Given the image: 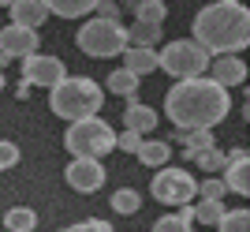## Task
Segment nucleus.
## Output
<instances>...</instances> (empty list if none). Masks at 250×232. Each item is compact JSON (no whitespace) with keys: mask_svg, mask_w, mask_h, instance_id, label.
<instances>
[{"mask_svg":"<svg viewBox=\"0 0 250 232\" xmlns=\"http://www.w3.org/2000/svg\"><path fill=\"white\" fill-rule=\"evenodd\" d=\"M165 113L179 131H213L231 113V97L228 90H220L217 83H209L202 75V79H187L168 90Z\"/></svg>","mask_w":250,"mask_h":232,"instance_id":"obj_1","label":"nucleus"},{"mask_svg":"<svg viewBox=\"0 0 250 232\" xmlns=\"http://www.w3.org/2000/svg\"><path fill=\"white\" fill-rule=\"evenodd\" d=\"M190 42L209 56H239L250 45V11L239 0H217L194 15Z\"/></svg>","mask_w":250,"mask_h":232,"instance_id":"obj_2","label":"nucleus"},{"mask_svg":"<svg viewBox=\"0 0 250 232\" xmlns=\"http://www.w3.org/2000/svg\"><path fill=\"white\" fill-rule=\"evenodd\" d=\"M101 105H104L101 86H97L94 79H83V75H67L63 83L52 86V94H49V109L60 116V120H67V124L97 116Z\"/></svg>","mask_w":250,"mask_h":232,"instance_id":"obj_3","label":"nucleus"},{"mask_svg":"<svg viewBox=\"0 0 250 232\" xmlns=\"http://www.w3.org/2000/svg\"><path fill=\"white\" fill-rule=\"evenodd\" d=\"M63 146L71 150V158H86V161H101L108 150H116V131L108 120L90 116V120H75L63 135Z\"/></svg>","mask_w":250,"mask_h":232,"instance_id":"obj_4","label":"nucleus"},{"mask_svg":"<svg viewBox=\"0 0 250 232\" xmlns=\"http://www.w3.org/2000/svg\"><path fill=\"white\" fill-rule=\"evenodd\" d=\"M209 60L213 56L206 49H198L190 38H179V42H168L157 53V71H168L176 83H187V79H202L209 71Z\"/></svg>","mask_w":250,"mask_h":232,"instance_id":"obj_5","label":"nucleus"},{"mask_svg":"<svg viewBox=\"0 0 250 232\" xmlns=\"http://www.w3.org/2000/svg\"><path fill=\"white\" fill-rule=\"evenodd\" d=\"M75 42L86 56H124L127 53V26L124 23H112V19H90L83 30L75 34Z\"/></svg>","mask_w":250,"mask_h":232,"instance_id":"obj_6","label":"nucleus"},{"mask_svg":"<svg viewBox=\"0 0 250 232\" xmlns=\"http://www.w3.org/2000/svg\"><path fill=\"white\" fill-rule=\"evenodd\" d=\"M149 187H153L157 202H165V206H176V210H179V206H187V202L198 195V180L190 176L187 169H161Z\"/></svg>","mask_w":250,"mask_h":232,"instance_id":"obj_7","label":"nucleus"},{"mask_svg":"<svg viewBox=\"0 0 250 232\" xmlns=\"http://www.w3.org/2000/svg\"><path fill=\"white\" fill-rule=\"evenodd\" d=\"M67 79V68H63L60 56H45V53H34L22 60V83L26 86H45V90H52L56 83H63Z\"/></svg>","mask_w":250,"mask_h":232,"instance_id":"obj_8","label":"nucleus"},{"mask_svg":"<svg viewBox=\"0 0 250 232\" xmlns=\"http://www.w3.org/2000/svg\"><path fill=\"white\" fill-rule=\"evenodd\" d=\"M67 184H71V191H79V195H94L97 187H104V165L101 161H86V158H75L71 165H67Z\"/></svg>","mask_w":250,"mask_h":232,"instance_id":"obj_9","label":"nucleus"},{"mask_svg":"<svg viewBox=\"0 0 250 232\" xmlns=\"http://www.w3.org/2000/svg\"><path fill=\"white\" fill-rule=\"evenodd\" d=\"M38 45H42V38H38V30H22V26H4L0 30V56H8V60H26V56L38 53Z\"/></svg>","mask_w":250,"mask_h":232,"instance_id":"obj_10","label":"nucleus"},{"mask_svg":"<svg viewBox=\"0 0 250 232\" xmlns=\"http://www.w3.org/2000/svg\"><path fill=\"white\" fill-rule=\"evenodd\" d=\"M209 83H217L220 90H228V86H243L247 83V64L239 56H217V60H209Z\"/></svg>","mask_w":250,"mask_h":232,"instance_id":"obj_11","label":"nucleus"},{"mask_svg":"<svg viewBox=\"0 0 250 232\" xmlns=\"http://www.w3.org/2000/svg\"><path fill=\"white\" fill-rule=\"evenodd\" d=\"M228 191L235 195H250V154L247 150H231L228 161H224V180H220Z\"/></svg>","mask_w":250,"mask_h":232,"instance_id":"obj_12","label":"nucleus"},{"mask_svg":"<svg viewBox=\"0 0 250 232\" xmlns=\"http://www.w3.org/2000/svg\"><path fill=\"white\" fill-rule=\"evenodd\" d=\"M4 8L11 11V26H22V30H38L49 19V0H11Z\"/></svg>","mask_w":250,"mask_h":232,"instance_id":"obj_13","label":"nucleus"},{"mask_svg":"<svg viewBox=\"0 0 250 232\" xmlns=\"http://www.w3.org/2000/svg\"><path fill=\"white\" fill-rule=\"evenodd\" d=\"M153 127H157V113H153L149 105H142V101H131V105H127V113H124V131H135V135L146 139Z\"/></svg>","mask_w":250,"mask_h":232,"instance_id":"obj_14","label":"nucleus"},{"mask_svg":"<svg viewBox=\"0 0 250 232\" xmlns=\"http://www.w3.org/2000/svg\"><path fill=\"white\" fill-rule=\"evenodd\" d=\"M124 71H131L135 79L157 71V49H127L124 53Z\"/></svg>","mask_w":250,"mask_h":232,"instance_id":"obj_15","label":"nucleus"},{"mask_svg":"<svg viewBox=\"0 0 250 232\" xmlns=\"http://www.w3.org/2000/svg\"><path fill=\"white\" fill-rule=\"evenodd\" d=\"M135 158L142 161V165H149V169H161V165L172 158V146L161 142V139H142V146L135 150Z\"/></svg>","mask_w":250,"mask_h":232,"instance_id":"obj_16","label":"nucleus"},{"mask_svg":"<svg viewBox=\"0 0 250 232\" xmlns=\"http://www.w3.org/2000/svg\"><path fill=\"white\" fill-rule=\"evenodd\" d=\"M153 232H194V221H190V206H179L176 213H165L153 221Z\"/></svg>","mask_w":250,"mask_h":232,"instance_id":"obj_17","label":"nucleus"},{"mask_svg":"<svg viewBox=\"0 0 250 232\" xmlns=\"http://www.w3.org/2000/svg\"><path fill=\"white\" fill-rule=\"evenodd\" d=\"M94 11V0H49V15L60 19H86Z\"/></svg>","mask_w":250,"mask_h":232,"instance_id":"obj_18","label":"nucleus"},{"mask_svg":"<svg viewBox=\"0 0 250 232\" xmlns=\"http://www.w3.org/2000/svg\"><path fill=\"white\" fill-rule=\"evenodd\" d=\"M108 206H112V213H120V217H131V213H138V206H142V195H138L135 187H116Z\"/></svg>","mask_w":250,"mask_h":232,"instance_id":"obj_19","label":"nucleus"},{"mask_svg":"<svg viewBox=\"0 0 250 232\" xmlns=\"http://www.w3.org/2000/svg\"><path fill=\"white\" fill-rule=\"evenodd\" d=\"M4 229L8 232H34L38 229V213H34L30 206H11V210L4 213Z\"/></svg>","mask_w":250,"mask_h":232,"instance_id":"obj_20","label":"nucleus"},{"mask_svg":"<svg viewBox=\"0 0 250 232\" xmlns=\"http://www.w3.org/2000/svg\"><path fill=\"white\" fill-rule=\"evenodd\" d=\"M161 38H165V34H161V26H146V23H135V26L127 30V49H153Z\"/></svg>","mask_w":250,"mask_h":232,"instance_id":"obj_21","label":"nucleus"},{"mask_svg":"<svg viewBox=\"0 0 250 232\" xmlns=\"http://www.w3.org/2000/svg\"><path fill=\"white\" fill-rule=\"evenodd\" d=\"M179 146H183V158H194V154H202V150H213L217 142H213V131H179Z\"/></svg>","mask_w":250,"mask_h":232,"instance_id":"obj_22","label":"nucleus"},{"mask_svg":"<svg viewBox=\"0 0 250 232\" xmlns=\"http://www.w3.org/2000/svg\"><path fill=\"white\" fill-rule=\"evenodd\" d=\"M168 15V4L161 0H138L135 4V23H146V26H161Z\"/></svg>","mask_w":250,"mask_h":232,"instance_id":"obj_23","label":"nucleus"},{"mask_svg":"<svg viewBox=\"0 0 250 232\" xmlns=\"http://www.w3.org/2000/svg\"><path fill=\"white\" fill-rule=\"evenodd\" d=\"M220 217H224V202H198V206H190V221L206 225V229H217Z\"/></svg>","mask_w":250,"mask_h":232,"instance_id":"obj_24","label":"nucleus"},{"mask_svg":"<svg viewBox=\"0 0 250 232\" xmlns=\"http://www.w3.org/2000/svg\"><path fill=\"white\" fill-rule=\"evenodd\" d=\"M104 86H108L116 97H135L138 94V79L131 71H124V68H116V71L108 75V83H104Z\"/></svg>","mask_w":250,"mask_h":232,"instance_id":"obj_25","label":"nucleus"},{"mask_svg":"<svg viewBox=\"0 0 250 232\" xmlns=\"http://www.w3.org/2000/svg\"><path fill=\"white\" fill-rule=\"evenodd\" d=\"M217 232H250V210H224V217H220Z\"/></svg>","mask_w":250,"mask_h":232,"instance_id":"obj_26","label":"nucleus"},{"mask_svg":"<svg viewBox=\"0 0 250 232\" xmlns=\"http://www.w3.org/2000/svg\"><path fill=\"white\" fill-rule=\"evenodd\" d=\"M190 161H194V165H202L206 172H217V169H224V161H228V154H220V150L213 146V150H202V154H194Z\"/></svg>","mask_w":250,"mask_h":232,"instance_id":"obj_27","label":"nucleus"},{"mask_svg":"<svg viewBox=\"0 0 250 232\" xmlns=\"http://www.w3.org/2000/svg\"><path fill=\"white\" fill-rule=\"evenodd\" d=\"M198 195H202V202H224L228 187H224L220 180H202V184H198Z\"/></svg>","mask_w":250,"mask_h":232,"instance_id":"obj_28","label":"nucleus"},{"mask_svg":"<svg viewBox=\"0 0 250 232\" xmlns=\"http://www.w3.org/2000/svg\"><path fill=\"white\" fill-rule=\"evenodd\" d=\"M15 165H19V146L4 139V142H0V172H4V169H15Z\"/></svg>","mask_w":250,"mask_h":232,"instance_id":"obj_29","label":"nucleus"},{"mask_svg":"<svg viewBox=\"0 0 250 232\" xmlns=\"http://www.w3.org/2000/svg\"><path fill=\"white\" fill-rule=\"evenodd\" d=\"M63 232H112V225L97 221V217H86V221H79V225H67Z\"/></svg>","mask_w":250,"mask_h":232,"instance_id":"obj_30","label":"nucleus"},{"mask_svg":"<svg viewBox=\"0 0 250 232\" xmlns=\"http://www.w3.org/2000/svg\"><path fill=\"white\" fill-rule=\"evenodd\" d=\"M138 146H142V135H135V131H120V135H116V150H124V154H135Z\"/></svg>","mask_w":250,"mask_h":232,"instance_id":"obj_31","label":"nucleus"},{"mask_svg":"<svg viewBox=\"0 0 250 232\" xmlns=\"http://www.w3.org/2000/svg\"><path fill=\"white\" fill-rule=\"evenodd\" d=\"M94 11H97V19L120 23V4H112V0H94Z\"/></svg>","mask_w":250,"mask_h":232,"instance_id":"obj_32","label":"nucleus"},{"mask_svg":"<svg viewBox=\"0 0 250 232\" xmlns=\"http://www.w3.org/2000/svg\"><path fill=\"white\" fill-rule=\"evenodd\" d=\"M0 90H4V71H0Z\"/></svg>","mask_w":250,"mask_h":232,"instance_id":"obj_33","label":"nucleus"}]
</instances>
